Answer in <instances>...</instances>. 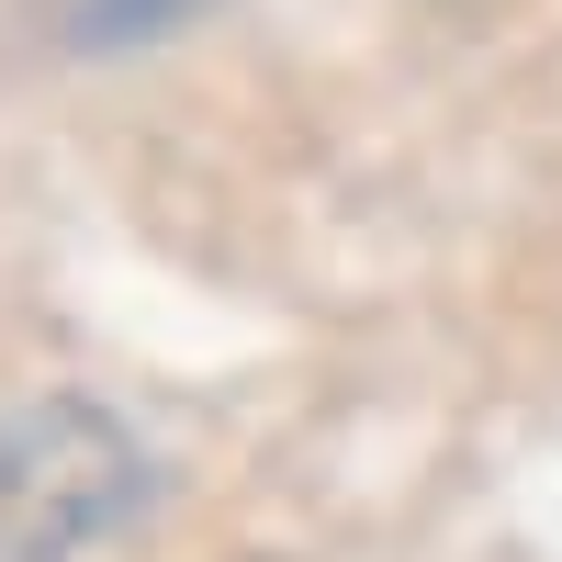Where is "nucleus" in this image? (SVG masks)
<instances>
[{"label":"nucleus","instance_id":"1","mask_svg":"<svg viewBox=\"0 0 562 562\" xmlns=\"http://www.w3.org/2000/svg\"><path fill=\"white\" fill-rule=\"evenodd\" d=\"M147 506V450L113 405L45 394L0 416V562H79Z\"/></svg>","mask_w":562,"mask_h":562}]
</instances>
